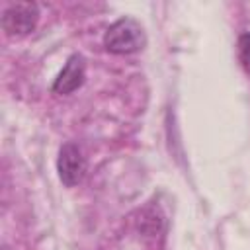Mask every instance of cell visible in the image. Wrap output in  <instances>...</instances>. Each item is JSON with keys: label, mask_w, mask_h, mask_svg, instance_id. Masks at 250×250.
<instances>
[{"label": "cell", "mask_w": 250, "mask_h": 250, "mask_svg": "<svg viewBox=\"0 0 250 250\" xmlns=\"http://www.w3.org/2000/svg\"><path fill=\"white\" fill-rule=\"evenodd\" d=\"M145 45H146V35L143 25L129 16L113 21L104 35V47L113 55L139 53Z\"/></svg>", "instance_id": "obj_1"}, {"label": "cell", "mask_w": 250, "mask_h": 250, "mask_svg": "<svg viewBox=\"0 0 250 250\" xmlns=\"http://www.w3.org/2000/svg\"><path fill=\"white\" fill-rule=\"evenodd\" d=\"M37 20L39 8L35 2H16L2 14V29L8 37H25L35 29Z\"/></svg>", "instance_id": "obj_2"}, {"label": "cell", "mask_w": 250, "mask_h": 250, "mask_svg": "<svg viewBox=\"0 0 250 250\" xmlns=\"http://www.w3.org/2000/svg\"><path fill=\"white\" fill-rule=\"evenodd\" d=\"M57 172L66 188L78 186L86 176V158L74 143H64L59 150Z\"/></svg>", "instance_id": "obj_3"}, {"label": "cell", "mask_w": 250, "mask_h": 250, "mask_svg": "<svg viewBox=\"0 0 250 250\" xmlns=\"http://www.w3.org/2000/svg\"><path fill=\"white\" fill-rule=\"evenodd\" d=\"M86 78V61L82 55H70L64 68L59 72L55 84H53V92L57 94H70L74 90H78L84 84Z\"/></svg>", "instance_id": "obj_4"}, {"label": "cell", "mask_w": 250, "mask_h": 250, "mask_svg": "<svg viewBox=\"0 0 250 250\" xmlns=\"http://www.w3.org/2000/svg\"><path fill=\"white\" fill-rule=\"evenodd\" d=\"M238 59L242 68L250 74V31L238 37Z\"/></svg>", "instance_id": "obj_5"}]
</instances>
